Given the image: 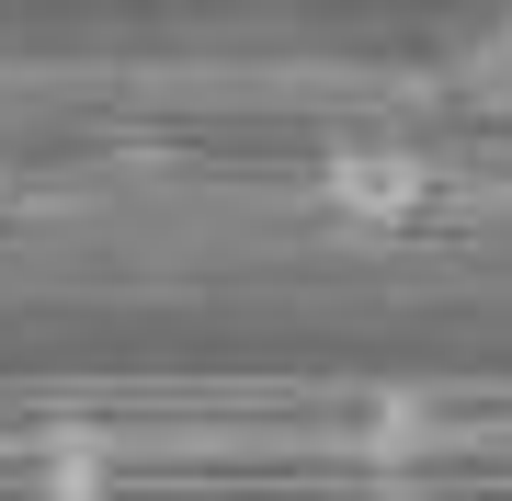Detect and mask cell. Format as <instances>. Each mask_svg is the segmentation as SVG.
I'll use <instances>...</instances> for the list:
<instances>
[{"mask_svg":"<svg viewBox=\"0 0 512 501\" xmlns=\"http://www.w3.org/2000/svg\"><path fill=\"white\" fill-rule=\"evenodd\" d=\"M421 422H433L421 399H376L365 410V445H421Z\"/></svg>","mask_w":512,"mask_h":501,"instance_id":"cell-2","label":"cell"},{"mask_svg":"<svg viewBox=\"0 0 512 501\" xmlns=\"http://www.w3.org/2000/svg\"><path fill=\"white\" fill-rule=\"evenodd\" d=\"M421 160L410 149H330L319 160V205L330 217H365V228H399V217H421Z\"/></svg>","mask_w":512,"mask_h":501,"instance_id":"cell-1","label":"cell"},{"mask_svg":"<svg viewBox=\"0 0 512 501\" xmlns=\"http://www.w3.org/2000/svg\"><path fill=\"white\" fill-rule=\"evenodd\" d=\"M467 80H512V23H490V35H467V57H456Z\"/></svg>","mask_w":512,"mask_h":501,"instance_id":"cell-3","label":"cell"}]
</instances>
